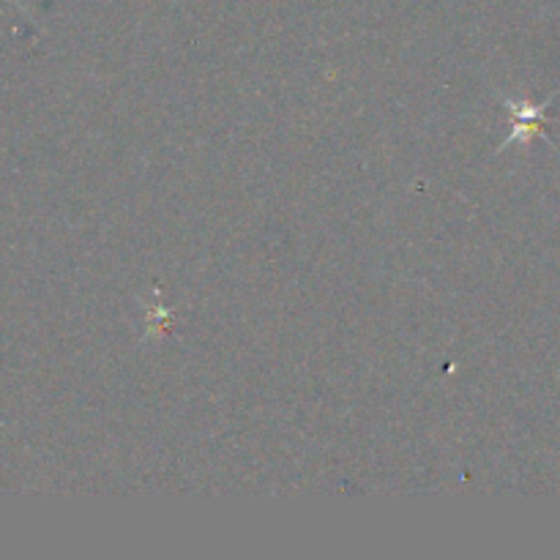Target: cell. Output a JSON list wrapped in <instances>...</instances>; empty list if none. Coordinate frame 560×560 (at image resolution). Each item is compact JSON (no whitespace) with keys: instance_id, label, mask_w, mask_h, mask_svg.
Returning a JSON list of instances; mask_svg holds the SVG:
<instances>
[{"instance_id":"cell-2","label":"cell","mask_w":560,"mask_h":560,"mask_svg":"<svg viewBox=\"0 0 560 560\" xmlns=\"http://www.w3.org/2000/svg\"><path fill=\"white\" fill-rule=\"evenodd\" d=\"M11 3H14V5H20V9H22V3H20V0H11ZM22 11H25V9H22Z\"/></svg>"},{"instance_id":"cell-1","label":"cell","mask_w":560,"mask_h":560,"mask_svg":"<svg viewBox=\"0 0 560 560\" xmlns=\"http://www.w3.org/2000/svg\"><path fill=\"white\" fill-rule=\"evenodd\" d=\"M547 107H550V102L530 104V102H512V98H509L506 109L512 113L514 131L506 137V142L501 145V151L503 148L512 145V142H520V140L528 142V140H534V137H547L545 135V124H547L545 109Z\"/></svg>"}]
</instances>
